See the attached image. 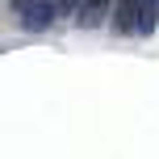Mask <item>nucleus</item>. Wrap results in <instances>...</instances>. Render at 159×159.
<instances>
[{
	"mask_svg": "<svg viewBox=\"0 0 159 159\" xmlns=\"http://www.w3.org/2000/svg\"><path fill=\"white\" fill-rule=\"evenodd\" d=\"M13 13L25 34H46L59 17V0H13Z\"/></svg>",
	"mask_w": 159,
	"mask_h": 159,
	"instance_id": "1",
	"label": "nucleus"
},
{
	"mask_svg": "<svg viewBox=\"0 0 159 159\" xmlns=\"http://www.w3.org/2000/svg\"><path fill=\"white\" fill-rule=\"evenodd\" d=\"M143 4H147V0H117V4H113V30H117V34H138Z\"/></svg>",
	"mask_w": 159,
	"mask_h": 159,
	"instance_id": "2",
	"label": "nucleus"
},
{
	"mask_svg": "<svg viewBox=\"0 0 159 159\" xmlns=\"http://www.w3.org/2000/svg\"><path fill=\"white\" fill-rule=\"evenodd\" d=\"M113 4H117V0H84L80 13H75V25H80V30H96V25L113 13Z\"/></svg>",
	"mask_w": 159,
	"mask_h": 159,
	"instance_id": "3",
	"label": "nucleus"
},
{
	"mask_svg": "<svg viewBox=\"0 0 159 159\" xmlns=\"http://www.w3.org/2000/svg\"><path fill=\"white\" fill-rule=\"evenodd\" d=\"M155 25H159V0H147L138 17V34H155Z\"/></svg>",
	"mask_w": 159,
	"mask_h": 159,
	"instance_id": "4",
	"label": "nucleus"
}]
</instances>
